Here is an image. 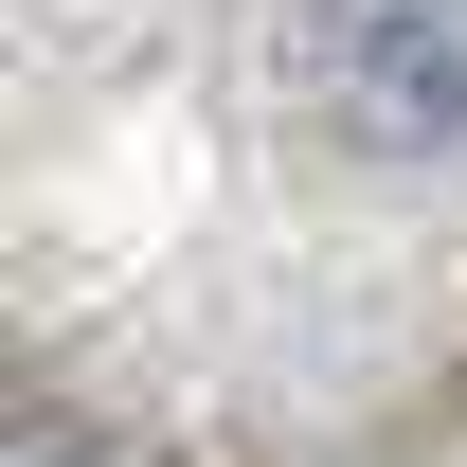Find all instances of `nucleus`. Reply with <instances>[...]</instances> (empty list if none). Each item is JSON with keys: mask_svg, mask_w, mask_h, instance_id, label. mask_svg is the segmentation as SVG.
Returning <instances> with one entry per match:
<instances>
[{"mask_svg": "<svg viewBox=\"0 0 467 467\" xmlns=\"http://www.w3.org/2000/svg\"><path fill=\"white\" fill-rule=\"evenodd\" d=\"M306 90L359 162L467 144V0H306Z\"/></svg>", "mask_w": 467, "mask_h": 467, "instance_id": "1", "label": "nucleus"}, {"mask_svg": "<svg viewBox=\"0 0 467 467\" xmlns=\"http://www.w3.org/2000/svg\"><path fill=\"white\" fill-rule=\"evenodd\" d=\"M18 467H144V450H109L90 413H55V396H36V413H18Z\"/></svg>", "mask_w": 467, "mask_h": 467, "instance_id": "2", "label": "nucleus"}]
</instances>
